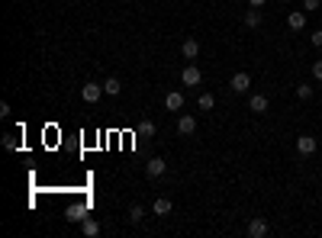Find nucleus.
<instances>
[{
  "instance_id": "nucleus-13",
  "label": "nucleus",
  "mask_w": 322,
  "mask_h": 238,
  "mask_svg": "<svg viewBox=\"0 0 322 238\" xmlns=\"http://www.w3.org/2000/svg\"><path fill=\"white\" fill-rule=\"evenodd\" d=\"M245 26H248V29H258V26H261V13H258V6H251V10L245 13Z\"/></svg>"
},
{
  "instance_id": "nucleus-3",
  "label": "nucleus",
  "mask_w": 322,
  "mask_h": 238,
  "mask_svg": "<svg viewBox=\"0 0 322 238\" xmlns=\"http://www.w3.org/2000/svg\"><path fill=\"white\" fill-rule=\"evenodd\" d=\"M200 78H203V74H200V68H197V65H187V68H184V74H181V80L187 87H197V84H200Z\"/></svg>"
},
{
  "instance_id": "nucleus-16",
  "label": "nucleus",
  "mask_w": 322,
  "mask_h": 238,
  "mask_svg": "<svg viewBox=\"0 0 322 238\" xmlns=\"http://www.w3.org/2000/svg\"><path fill=\"white\" fill-rule=\"evenodd\" d=\"M152 213H155V216H168V213H171V200H164V196H161V200H155Z\"/></svg>"
},
{
  "instance_id": "nucleus-9",
  "label": "nucleus",
  "mask_w": 322,
  "mask_h": 238,
  "mask_svg": "<svg viewBox=\"0 0 322 238\" xmlns=\"http://www.w3.org/2000/svg\"><path fill=\"white\" fill-rule=\"evenodd\" d=\"M248 235L251 238H264V235H268V222H264V219H251L248 222Z\"/></svg>"
},
{
  "instance_id": "nucleus-23",
  "label": "nucleus",
  "mask_w": 322,
  "mask_h": 238,
  "mask_svg": "<svg viewBox=\"0 0 322 238\" xmlns=\"http://www.w3.org/2000/svg\"><path fill=\"white\" fill-rule=\"evenodd\" d=\"M3 148H10V152H13V148H16V139H13V135H3Z\"/></svg>"
},
{
  "instance_id": "nucleus-25",
  "label": "nucleus",
  "mask_w": 322,
  "mask_h": 238,
  "mask_svg": "<svg viewBox=\"0 0 322 238\" xmlns=\"http://www.w3.org/2000/svg\"><path fill=\"white\" fill-rule=\"evenodd\" d=\"M268 0H248V6H264Z\"/></svg>"
},
{
  "instance_id": "nucleus-7",
  "label": "nucleus",
  "mask_w": 322,
  "mask_h": 238,
  "mask_svg": "<svg viewBox=\"0 0 322 238\" xmlns=\"http://www.w3.org/2000/svg\"><path fill=\"white\" fill-rule=\"evenodd\" d=\"M248 110H251V113H268V97H261V93H251V97H248Z\"/></svg>"
},
{
  "instance_id": "nucleus-15",
  "label": "nucleus",
  "mask_w": 322,
  "mask_h": 238,
  "mask_svg": "<svg viewBox=\"0 0 322 238\" xmlns=\"http://www.w3.org/2000/svg\"><path fill=\"white\" fill-rule=\"evenodd\" d=\"M104 90L109 93V97H119L122 84H119V80H116V78H107V80H104Z\"/></svg>"
},
{
  "instance_id": "nucleus-14",
  "label": "nucleus",
  "mask_w": 322,
  "mask_h": 238,
  "mask_svg": "<svg viewBox=\"0 0 322 238\" xmlns=\"http://www.w3.org/2000/svg\"><path fill=\"white\" fill-rule=\"evenodd\" d=\"M65 219H68V222H84V219H87V209H84V206H71Z\"/></svg>"
},
{
  "instance_id": "nucleus-22",
  "label": "nucleus",
  "mask_w": 322,
  "mask_h": 238,
  "mask_svg": "<svg viewBox=\"0 0 322 238\" xmlns=\"http://www.w3.org/2000/svg\"><path fill=\"white\" fill-rule=\"evenodd\" d=\"M322 0H303V10H319Z\"/></svg>"
},
{
  "instance_id": "nucleus-1",
  "label": "nucleus",
  "mask_w": 322,
  "mask_h": 238,
  "mask_svg": "<svg viewBox=\"0 0 322 238\" xmlns=\"http://www.w3.org/2000/svg\"><path fill=\"white\" fill-rule=\"evenodd\" d=\"M104 93H107L104 84H84V87H81V97H84V103H97Z\"/></svg>"
},
{
  "instance_id": "nucleus-5",
  "label": "nucleus",
  "mask_w": 322,
  "mask_h": 238,
  "mask_svg": "<svg viewBox=\"0 0 322 238\" xmlns=\"http://www.w3.org/2000/svg\"><path fill=\"white\" fill-rule=\"evenodd\" d=\"M287 26H290L293 32H300V29L306 26V10H293L290 16H287Z\"/></svg>"
},
{
  "instance_id": "nucleus-20",
  "label": "nucleus",
  "mask_w": 322,
  "mask_h": 238,
  "mask_svg": "<svg viewBox=\"0 0 322 238\" xmlns=\"http://www.w3.org/2000/svg\"><path fill=\"white\" fill-rule=\"evenodd\" d=\"M297 97H300V100H310V97H313V87H310V84H300V87H297Z\"/></svg>"
},
{
  "instance_id": "nucleus-24",
  "label": "nucleus",
  "mask_w": 322,
  "mask_h": 238,
  "mask_svg": "<svg viewBox=\"0 0 322 238\" xmlns=\"http://www.w3.org/2000/svg\"><path fill=\"white\" fill-rule=\"evenodd\" d=\"M310 39H313V45H319V49H322V29H316V32H313Z\"/></svg>"
},
{
  "instance_id": "nucleus-17",
  "label": "nucleus",
  "mask_w": 322,
  "mask_h": 238,
  "mask_svg": "<svg viewBox=\"0 0 322 238\" xmlns=\"http://www.w3.org/2000/svg\"><path fill=\"white\" fill-rule=\"evenodd\" d=\"M135 132H139V135H148V139H152V135H155V122H152V119H142L139 126H135Z\"/></svg>"
},
{
  "instance_id": "nucleus-10",
  "label": "nucleus",
  "mask_w": 322,
  "mask_h": 238,
  "mask_svg": "<svg viewBox=\"0 0 322 238\" xmlns=\"http://www.w3.org/2000/svg\"><path fill=\"white\" fill-rule=\"evenodd\" d=\"M164 106H168L171 113H174V110H181V106H184V93H181V90H171L168 97H164Z\"/></svg>"
},
{
  "instance_id": "nucleus-19",
  "label": "nucleus",
  "mask_w": 322,
  "mask_h": 238,
  "mask_svg": "<svg viewBox=\"0 0 322 238\" xmlns=\"http://www.w3.org/2000/svg\"><path fill=\"white\" fill-rule=\"evenodd\" d=\"M197 103H200V110H213V106H216V97H213V93H200V100H197Z\"/></svg>"
},
{
  "instance_id": "nucleus-8",
  "label": "nucleus",
  "mask_w": 322,
  "mask_h": 238,
  "mask_svg": "<svg viewBox=\"0 0 322 238\" xmlns=\"http://www.w3.org/2000/svg\"><path fill=\"white\" fill-rule=\"evenodd\" d=\"M181 55L187 58V61H194L197 55H200V42H197V39H187V42L181 45Z\"/></svg>"
},
{
  "instance_id": "nucleus-18",
  "label": "nucleus",
  "mask_w": 322,
  "mask_h": 238,
  "mask_svg": "<svg viewBox=\"0 0 322 238\" xmlns=\"http://www.w3.org/2000/svg\"><path fill=\"white\" fill-rule=\"evenodd\" d=\"M142 219H145V206H139V203H135V206L129 209V222H135V226H139Z\"/></svg>"
},
{
  "instance_id": "nucleus-11",
  "label": "nucleus",
  "mask_w": 322,
  "mask_h": 238,
  "mask_svg": "<svg viewBox=\"0 0 322 238\" xmlns=\"http://www.w3.org/2000/svg\"><path fill=\"white\" fill-rule=\"evenodd\" d=\"M81 232H84L87 238H97L100 235V222L97 219H84V222H81Z\"/></svg>"
},
{
  "instance_id": "nucleus-12",
  "label": "nucleus",
  "mask_w": 322,
  "mask_h": 238,
  "mask_svg": "<svg viewBox=\"0 0 322 238\" xmlns=\"http://www.w3.org/2000/svg\"><path fill=\"white\" fill-rule=\"evenodd\" d=\"M194 129H197V119L194 116H181V122H177V132H181V135H194Z\"/></svg>"
},
{
  "instance_id": "nucleus-6",
  "label": "nucleus",
  "mask_w": 322,
  "mask_h": 238,
  "mask_svg": "<svg viewBox=\"0 0 322 238\" xmlns=\"http://www.w3.org/2000/svg\"><path fill=\"white\" fill-rule=\"evenodd\" d=\"M164 171H168V164H164L161 158H148V164H145V174H148V177H161Z\"/></svg>"
},
{
  "instance_id": "nucleus-2",
  "label": "nucleus",
  "mask_w": 322,
  "mask_h": 238,
  "mask_svg": "<svg viewBox=\"0 0 322 238\" xmlns=\"http://www.w3.org/2000/svg\"><path fill=\"white\" fill-rule=\"evenodd\" d=\"M229 87H232V90H235V93H245V90H248V87H251V74H245V71H238V74H235V78H232V80H229Z\"/></svg>"
},
{
  "instance_id": "nucleus-21",
  "label": "nucleus",
  "mask_w": 322,
  "mask_h": 238,
  "mask_svg": "<svg viewBox=\"0 0 322 238\" xmlns=\"http://www.w3.org/2000/svg\"><path fill=\"white\" fill-rule=\"evenodd\" d=\"M313 78L322 80V61H313Z\"/></svg>"
},
{
  "instance_id": "nucleus-4",
  "label": "nucleus",
  "mask_w": 322,
  "mask_h": 238,
  "mask_svg": "<svg viewBox=\"0 0 322 238\" xmlns=\"http://www.w3.org/2000/svg\"><path fill=\"white\" fill-rule=\"evenodd\" d=\"M297 152L303 155V158H306V155H313V152H316V139H313V135H300V139H297Z\"/></svg>"
}]
</instances>
